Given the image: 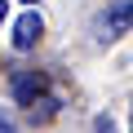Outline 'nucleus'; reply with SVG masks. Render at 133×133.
I'll list each match as a JSON object with an SVG mask.
<instances>
[{"label":"nucleus","mask_w":133,"mask_h":133,"mask_svg":"<svg viewBox=\"0 0 133 133\" xmlns=\"http://www.w3.org/2000/svg\"><path fill=\"white\" fill-rule=\"evenodd\" d=\"M98 133H115V120L111 115H98Z\"/></svg>","instance_id":"obj_4"},{"label":"nucleus","mask_w":133,"mask_h":133,"mask_svg":"<svg viewBox=\"0 0 133 133\" xmlns=\"http://www.w3.org/2000/svg\"><path fill=\"white\" fill-rule=\"evenodd\" d=\"M102 40H115V36H124L129 27H133V0H115V5L102 14Z\"/></svg>","instance_id":"obj_1"},{"label":"nucleus","mask_w":133,"mask_h":133,"mask_svg":"<svg viewBox=\"0 0 133 133\" xmlns=\"http://www.w3.org/2000/svg\"><path fill=\"white\" fill-rule=\"evenodd\" d=\"M5 14H9V0H0V22H5Z\"/></svg>","instance_id":"obj_6"},{"label":"nucleus","mask_w":133,"mask_h":133,"mask_svg":"<svg viewBox=\"0 0 133 133\" xmlns=\"http://www.w3.org/2000/svg\"><path fill=\"white\" fill-rule=\"evenodd\" d=\"M36 93H40V76H14V98L18 102H27V107H36Z\"/></svg>","instance_id":"obj_3"},{"label":"nucleus","mask_w":133,"mask_h":133,"mask_svg":"<svg viewBox=\"0 0 133 133\" xmlns=\"http://www.w3.org/2000/svg\"><path fill=\"white\" fill-rule=\"evenodd\" d=\"M27 5H36V0H27Z\"/></svg>","instance_id":"obj_8"},{"label":"nucleus","mask_w":133,"mask_h":133,"mask_svg":"<svg viewBox=\"0 0 133 133\" xmlns=\"http://www.w3.org/2000/svg\"><path fill=\"white\" fill-rule=\"evenodd\" d=\"M0 133H14V120H9L5 111H0Z\"/></svg>","instance_id":"obj_5"},{"label":"nucleus","mask_w":133,"mask_h":133,"mask_svg":"<svg viewBox=\"0 0 133 133\" xmlns=\"http://www.w3.org/2000/svg\"><path fill=\"white\" fill-rule=\"evenodd\" d=\"M44 36V22H40V14L36 9H27L18 22H14V49H36V40Z\"/></svg>","instance_id":"obj_2"},{"label":"nucleus","mask_w":133,"mask_h":133,"mask_svg":"<svg viewBox=\"0 0 133 133\" xmlns=\"http://www.w3.org/2000/svg\"><path fill=\"white\" fill-rule=\"evenodd\" d=\"M129 133H133V115H129Z\"/></svg>","instance_id":"obj_7"}]
</instances>
